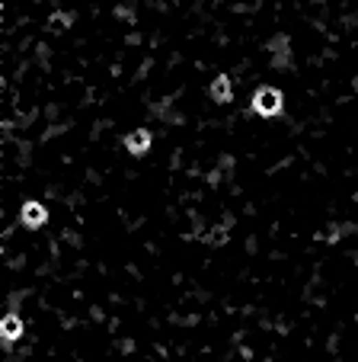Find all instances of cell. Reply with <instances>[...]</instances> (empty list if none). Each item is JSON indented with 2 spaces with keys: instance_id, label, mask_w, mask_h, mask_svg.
<instances>
[{
  "instance_id": "cell-3",
  "label": "cell",
  "mask_w": 358,
  "mask_h": 362,
  "mask_svg": "<svg viewBox=\"0 0 358 362\" xmlns=\"http://www.w3.org/2000/svg\"><path fill=\"white\" fill-rule=\"evenodd\" d=\"M19 222L26 224V228H42L48 222V209L42 202H26L19 209Z\"/></svg>"
},
{
  "instance_id": "cell-5",
  "label": "cell",
  "mask_w": 358,
  "mask_h": 362,
  "mask_svg": "<svg viewBox=\"0 0 358 362\" xmlns=\"http://www.w3.org/2000/svg\"><path fill=\"white\" fill-rule=\"evenodd\" d=\"M208 93H212L214 103H230V96H234V84H230L224 74H218L212 81V90H208Z\"/></svg>"
},
{
  "instance_id": "cell-4",
  "label": "cell",
  "mask_w": 358,
  "mask_h": 362,
  "mask_svg": "<svg viewBox=\"0 0 358 362\" xmlns=\"http://www.w3.org/2000/svg\"><path fill=\"white\" fill-rule=\"evenodd\" d=\"M0 337H3V343L19 340V337H23V321H19L16 315H7L3 321H0Z\"/></svg>"
},
{
  "instance_id": "cell-2",
  "label": "cell",
  "mask_w": 358,
  "mask_h": 362,
  "mask_svg": "<svg viewBox=\"0 0 358 362\" xmlns=\"http://www.w3.org/2000/svg\"><path fill=\"white\" fill-rule=\"evenodd\" d=\"M150 145H154V135H150V129H135L131 135H125V151H128V154H135V158H144L147 151H150Z\"/></svg>"
},
{
  "instance_id": "cell-1",
  "label": "cell",
  "mask_w": 358,
  "mask_h": 362,
  "mask_svg": "<svg viewBox=\"0 0 358 362\" xmlns=\"http://www.w3.org/2000/svg\"><path fill=\"white\" fill-rule=\"evenodd\" d=\"M282 106H285V93L276 90V87H262V90H256V96H253V112L262 116V119L278 116Z\"/></svg>"
}]
</instances>
